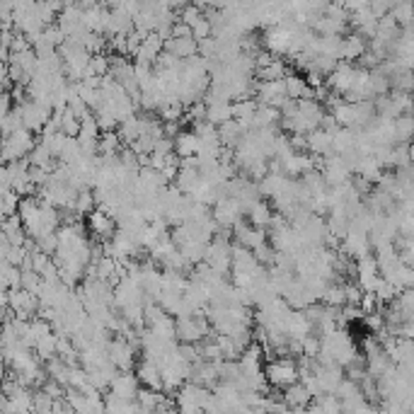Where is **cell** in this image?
<instances>
[{"label":"cell","instance_id":"cell-1","mask_svg":"<svg viewBox=\"0 0 414 414\" xmlns=\"http://www.w3.org/2000/svg\"><path fill=\"white\" fill-rule=\"evenodd\" d=\"M266 380L276 390H286L288 385L301 380V371H298V361L293 359H271V364L264 369Z\"/></svg>","mask_w":414,"mask_h":414},{"label":"cell","instance_id":"cell-2","mask_svg":"<svg viewBox=\"0 0 414 414\" xmlns=\"http://www.w3.org/2000/svg\"><path fill=\"white\" fill-rule=\"evenodd\" d=\"M34 145H36V141H34V131H29L27 127H22V129L13 131V134H10V136H5L3 158H5V162L29 158V153H32Z\"/></svg>","mask_w":414,"mask_h":414},{"label":"cell","instance_id":"cell-3","mask_svg":"<svg viewBox=\"0 0 414 414\" xmlns=\"http://www.w3.org/2000/svg\"><path fill=\"white\" fill-rule=\"evenodd\" d=\"M208 400H211V390L201 383L187 380L185 385L177 390V407L185 412H197V410H206Z\"/></svg>","mask_w":414,"mask_h":414},{"label":"cell","instance_id":"cell-4","mask_svg":"<svg viewBox=\"0 0 414 414\" xmlns=\"http://www.w3.org/2000/svg\"><path fill=\"white\" fill-rule=\"evenodd\" d=\"M109 359L119 371H131L136 364V344L131 339H124L122 334H117V339L109 342Z\"/></svg>","mask_w":414,"mask_h":414},{"label":"cell","instance_id":"cell-5","mask_svg":"<svg viewBox=\"0 0 414 414\" xmlns=\"http://www.w3.org/2000/svg\"><path fill=\"white\" fill-rule=\"evenodd\" d=\"M177 337L182 342H199L201 337H208V322L204 315H187V317H177Z\"/></svg>","mask_w":414,"mask_h":414},{"label":"cell","instance_id":"cell-6","mask_svg":"<svg viewBox=\"0 0 414 414\" xmlns=\"http://www.w3.org/2000/svg\"><path fill=\"white\" fill-rule=\"evenodd\" d=\"M87 228H90L92 233L97 235V238L112 240L114 233L119 230V223H117V218H114L112 213H107L102 206H99L97 211L87 213Z\"/></svg>","mask_w":414,"mask_h":414},{"label":"cell","instance_id":"cell-7","mask_svg":"<svg viewBox=\"0 0 414 414\" xmlns=\"http://www.w3.org/2000/svg\"><path fill=\"white\" fill-rule=\"evenodd\" d=\"M136 373H138V378H141V385L150 387V390H160V392L165 390L160 364H155V361H150V359H143L136 366Z\"/></svg>","mask_w":414,"mask_h":414},{"label":"cell","instance_id":"cell-8","mask_svg":"<svg viewBox=\"0 0 414 414\" xmlns=\"http://www.w3.org/2000/svg\"><path fill=\"white\" fill-rule=\"evenodd\" d=\"M138 385H141L138 373L122 371V373L114 376V380H112V385H109V390H112L114 395H122V397H129V400H136V397H138Z\"/></svg>","mask_w":414,"mask_h":414},{"label":"cell","instance_id":"cell-9","mask_svg":"<svg viewBox=\"0 0 414 414\" xmlns=\"http://www.w3.org/2000/svg\"><path fill=\"white\" fill-rule=\"evenodd\" d=\"M162 51H165V39H162L158 32H150L143 39V44H141L138 54H136V61H138V64H150V66H153L155 61L160 59Z\"/></svg>","mask_w":414,"mask_h":414},{"label":"cell","instance_id":"cell-10","mask_svg":"<svg viewBox=\"0 0 414 414\" xmlns=\"http://www.w3.org/2000/svg\"><path fill=\"white\" fill-rule=\"evenodd\" d=\"M369 49V41L366 36H361L359 32L349 34L342 39V49H339V61H361V56Z\"/></svg>","mask_w":414,"mask_h":414},{"label":"cell","instance_id":"cell-11","mask_svg":"<svg viewBox=\"0 0 414 414\" xmlns=\"http://www.w3.org/2000/svg\"><path fill=\"white\" fill-rule=\"evenodd\" d=\"M201 150V136L197 131H180L175 138V153L180 158H197Z\"/></svg>","mask_w":414,"mask_h":414},{"label":"cell","instance_id":"cell-12","mask_svg":"<svg viewBox=\"0 0 414 414\" xmlns=\"http://www.w3.org/2000/svg\"><path fill=\"white\" fill-rule=\"evenodd\" d=\"M284 400L291 410H303V407H310V402L315 400V397H313V392L308 390L306 383L298 380V383H293V385H288L284 390Z\"/></svg>","mask_w":414,"mask_h":414},{"label":"cell","instance_id":"cell-13","mask_svg":"<svg viewBox=\"0 0 414 414\" xmlns=\"http://www.w3.org/2000/svg\"><path fill=\"white\" fill-rule=\"evenodd\" d=\"M165 51L175 54L177 59H190V56L199 54V39L194 34L190 36H172L165 41Z\"/></svg>","mask_w":414,"mask_h":414},{"label":"cell","instance_id":"cell-14","mask_svg":"<svg viewBox=\"0 0 414 414\" xmlns=\"http://www.w3.org/2000/svg\"><path fill=\"white\" fill-rule=\"evenodd\" d=\"M218 134H221V141L225 148L235 150L240 145V141L245 138V129L243 124L238 122V119H228V122H223L221 127H218Z\"/></svg>","mask_w":414,"mask_h":414},{"label":"cell","instance_id":"cell-15","mask_svg":"<svg viewBox=\"0 0 414 414\" xmlns=\"http://www.w3.org/2000/svg\"><path fill=\"white\" fill-rule=\"evenodd\" d=\"M395 141L397 143H412L414 141V114H400L395 119Z\"/></svg>","mask_w":414,"mask_h":414},{"label":"cell","instance_id":"cell-16","mask_svg":"<svg viewBox=\"0 0 414 414\" xmlns=\"http://www.w3.org/2000/svg\"><path fill=\"white\" fill-rule=\"evenodd\" d=\"M248 218L250 223L257 225V228H266V225H271V218H274V213H271V206L266 201H257L252 208L248 211Z\"/></svg>","mask_w":414,"mask_h":414},{"label":"cell","instance_id":"cell-17","mask_svg":"<svg viewBox=\"0 0 414 414\" xmlns=\"http://www.w3.org/2000/svg\"><path fill=\"white\" fill-rule=\"evenodd\" d=\"M257 76H259V80H284V78L288 76V66L284 64V61L274 59L264 68H257Z\"/></svg>","mask_w":414,"mask_h":414},{"label":"cell","instance_id":"cell-18","mask_svg":"<svg viewBox=\"0 0 414 414\" xmlns=\"http://www.w3.org/2000/svg\"><path fill=\"white\" fill-rule=\"evenodd\" d=\"M257 109H259V102L257 99H238V102L233 104V119H238V122H248V119H252L257 114Z\"/></svg>","mask_w":414,"mask_h":414},{"label":"cell","instance_id":"cell-19","mask_svg":"<svg viewBox=\"0 0 414 414\" xmlns=\"http://www.w3.org/2000/svg\"><path fill=\"white\" fill-rule=\"evenodd\" d=\"M390 15L397 20V24H400L402 29L414 27V3H397Z\"/></svg>","mask_w":414,"mask_h":414},{"label":"cell","instance_id":"cell-20","mask_svg":"<svg viewBox=\"0 0 414 414\" xmlns=\"http://www.w3.org/2000/svg\"><path fill=\"white\" fill-rule=\"evenodd\" d=\"M322 303L332 308H342L347 306V288L344 286H327V291L322 293Z\"/></svg>","mask_w":414,"mask_h":414},{"label":"cell","instance_id":"cell-21","mask_svg":"<svg viewBox=\"0 0 414 414\" xmlns=\"http://www.w3.org/2000/svg\"><path fill=\"white\" fill-rule=\"evenodd\" d=\"M192 34L197 36L199 41H201V39H208V36H213V24H211V20H208L206 15H201V17H199L197 22L192 24Z\"/></svg>","mask_w":414,"mask_h":414},{"label":"cell","instance_id":"cell-22","mask_svg":"<svg viewBox=\"0 0 414 414\" xmlns=\"http://www.w3.org/2000/svg\"><path fill=\"white\" fill-rule=\"evenodd\" d=\"M201 8H199V5H194V3H190V5H187V8H182L180 10V20H182V22H187V24H190V27H192V24L194 22H197V20L199 17H201Z\"/></svg>","mask_w":414,"mask_h":414},{"label":"cell","instance_id":"cell-23","mask_svg":"<svg viewBox=\"0 0 414 414\" xmlns=\"http://www.w3.org/2000/svg\"><path fill=\"white\" fill-rule=\"evenodd\" d=\"M162 127H165V136H170V138H177V134H180V122H165Z\"/></svg>","mask_w":414,"mask_h":414},{"label":"cell","instance_id":"cell-24","mask_svg":"<svg viewBox=\"0 0 414 414\" xmlns=\"http://www.w3.org/2000/svg\"><path fill=\"white\" fill-rule=\"evenodd\" d=\"M104 0H80L83 8H97V5H102Z\"/></svg>","mask_w":414,"mask_h":414},{"label":"cell","instance_id":"cell-25","mask_svg":"<svg viewBox=\"0 0 414 414\" xmlns=\"http://www.w3.org/2000/svg\"><path fill=\"white\" fill-rule=\"evenodd\" d=\"M410 150H412V162H414V143H410Z\"/></svg>","mask_w":414,"mask_h":414}]
</instances>
